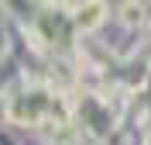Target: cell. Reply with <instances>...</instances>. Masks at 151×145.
Masks as SVG:
<instances>
[{
	"label": "cell",
	"instance_id": "6da1fadb",
	"mask_svg": "<svg viewBox=\"0 0 151 145\" xmlns=\"http://www.w3.org/2000/svg\"><path fill=\"white\" fill-rule=\"evenodd\" d=\"M148 145H151V142H148Z\"/></svg>",
	"mask_w": 151,
	"mask_h": 145
}]
</instances>
